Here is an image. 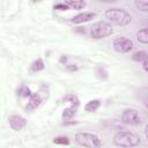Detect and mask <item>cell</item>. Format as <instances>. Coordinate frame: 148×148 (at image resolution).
I'll list each match as a JSON object with an SVG mask.
<instances>
[{
    "label": "cell",
    "mask_w": 148,
    "mask_h": 148,
    "mask_svg": "<svg viewBox=\"0 0 148 148\" xmlns=\"http://www.w3.org/2000/svg\"><path fill=\"white\" fill-rule=\"evenodd\" d=\"M105 16H106L108 20H110V22L114 23L116 25H120V27L128 25L132 21V16L130 15V13H127L123 8L108 9L105 12Z\"/></svg>",
    "instance_id": "cell-1"
},
{
    "label": "cell",
    "mask_w": 148,
    "mask_h": 148,
    "mask_svg": "<svg viewBox=\"0 0 148 148\" xmlns=\"http://www.w3.org/2000/svg\"><path fill=\"white\" fill-rule=\"evenodd\" d=\"M113 143L118 147H135L140 143V136L132 132L120 131L113 135Z\"/></svg>",
    "instance_id": "cell-2"
},
{
    "label": "cell",
    "mask_w": 148,
    "mask_h": 148,
    "mask_svg": "<svg viewBox=\"0 0 148 148\" xmlns=\"http://www.w3.org/2000/svg\"><path fill=\"white\" fill-rule=\"evenodd\" d=\"M112 34H113V29H112L111 23L105 22V21L96 22L90 28V35L95 39H103V38L111 36Z\"/></svg>",
    "instance_id": "cell-3"
},
{
    "label": "cell",
    "mask_w": 148,
    "mask_h": 148,
    "mask_svg": "<svg viewBox=\"0 0 148 148\" xmlns=\"http://www.w3.org/2000/svg\"><path fill=\"white\" fill-rule=\"evenodd\" d=\"M75 141L83 146V147H90V148H98L102 146V141L96 134L88 133V132H79L75 134Z\"/></svg>",
    "instance_id": "cell-4"
},
{
    "label": "cell",
    "mask_w": 148,
    "mask_h": 148,
    "mask_svg": "<svg viewBox=\"0 0 148 148\" xmlns=\"http://www.w3.org/2000/svg\"><path fill=\"white\" fill-rule=\"evenodd\" d=\"M121 121L127 125L136 126L141 124V116L134 109H126L121 114Z\"/></svg>",
    "instance_id": "cell-5"
},
{
    "label": "cell",
    "mask_w": 148,
    "mask_h": 148,
    "mask_svg": "<svg viewBox=\"0 0 148 148\" xmlns=\"http://www.w3.org/2000/svg\"><path fill=\"white\" fill-rule=\"evenodd\" d=\"M112 46H113L114 51H117L119 53H127L133 49V42L130 38L119 37L113 40Z\"/></svg>",
    "instance_id": "cell-6"
},
{
    "label": "cell",
    "mask_w": 148,
    "mask_h": 148,
    "mask_svg": "<svg viewBox=\"0 0 148 148\" xmlns=\"http://www.w3.org/2000/svg\"><path fill=\"white\" fill-rule=\"evenodd\" d=\"M8 121H9L10 127L14 131H21L27 125V119L22 116H18V114H12L8 118Z\"/></svg>",
    "instance_id": "cell-7"
},
{
    "label": "cell",
    "mask_w": 148,
    "mask_h": 148,
    "mask_svg": "<svg viewBox=\"0 0 148 148\" xmlns=\"http://www.w3.org/2000/svg\"><path fill=\"white\" fill-rule=\"evenodd\" d=\"M95 16H96V14H95V13L83 12V13H80V14H77L76 16H74L71 21H72V23H74V24H81V23H84V22H89V21H91Z\"/></svg>",
    "instance_id": "cell-8"
},
{
    "label": "cell",
    "mask_w": 148,
    "mask_h": 148,
    "mask_svg": "<svg viewBox=\"0 0 148 148\" xmlns=\"http://www.w3.org/2000/svg\"><path fill=\"white\" fill-rule=\"evenodd\" d=\"M42 103V98L39 96V94L35 92V94H31V96L29 97V101L25 105V110L27 111H34L36 110Z\"/></svg>",
    "instance_id": "cell-9"
},
{
    "label": "cell",
    "mask_w": 148,
    "mask_h": 148,
    "mask_svg": "<svg viewBox=\"0 0 148 148\" xmlns=\"http://www.w3.org/2000/svg\"><path fill=\"white\" fill-rule=\"evenodd\" d=\"M65 3L73 9H82L86 6L84 0H65Z\"/></svg>",
    "instance_id": "cell-10"
},
{
    "label": "cell",
    "mask_w": 148,
    "mask_h": 148,
    "mask_svg": "<svg viewBox=\"0 0 148 148\" xmlns=\"http://www.w3.org/2000/svg\"><path fill=\"white\" fill-rule=\"evenodd\" d=\"M76 110H77V105L72 104L71 106H68V108H66V109L64 110V112H62V118H64L65 120L71 119V118L76 113Z\"/></svg>",
    "instance_id": "cell-11"
},
{
    "label": "cell",
    "mask_w": 148,
    "mask_h": 148,
    "mask_svg": "<svg viewBox=\"0 0 148 148\" xmlns=\"http://www.w3.org/2000/svg\"><path fill=\"white\" fill-rule=\"evenodd\" d=\"M99 105H101V102H99L98 99H92V101H89V102L86 104L84 110H86L87 112H95V111L99 108Z\"/></svg>",
    "instance_id": "cell-12"
},
{
    "label": "cell",
    "mask_w": 148,
    "mask_h": 148,
    "mask_svg": "<svg viewBox=\"0 0 148 148\" xmlns=\"http://www.w3.org/2000/svg\"><path fill=\"white\" fill-rule=\"evenodd\" d=\"M136 38H138V40L140 43L147 44L148 43V29L147 28H143V29L139 30L138 34H136Z\"/></svg>",
    "instance_id": "cell-13"
},
{
    "label": "cell",
    "mask_w": 148,
    "mask_h": 148,
    "mask_svg": "<svg viewBox=\"0 0 148 148\" xmlns=\"http://www.w3.org/2000/svg\"><path fill=\"white\" fill-rule=\"evenodd\" d=\"M132 59L134 61H138V62H142L145 60H147V52L146 51H138L135 53H133L132 56Z\"/></svg>",
    "instance_id": "cell-14"
},
{
    "label": "cell",
    "mask_w": 148,
    "mask_h": 148,
    "mask_svg": "<svg viewBox=\"0 0 148 148\" xmlns=\"http://www.w3.org/2000/svg\"><path fill=\"white\" fill-rule=\"evenodd\" d=\"M44 67H45V66H44L43 59L38 58L37 60H35V61L32 62V65H31V71H32V72H39V71H43Z\"/></svg>",
    "instance_id": "cell-15"
},
{
    "label": "cell",
    "mask_w": 148,
    "mask_h": 148,
    "mask_svg": "<svg viewBox=\"0 0 148 148\" xmlns=\"http://www.w3.org/2000/svg\"><path fill=\"white\" fill-rule=\"evenodd\" d=\"M135 7L142 12H147L148 10V0H135L134 2Z\"/></svg>",
    "instance_id": "cell-16"
},
{
    "label": "cell",
    "mask_w": 148,
    "mask_h": 148,
    "mask_svg": "<svg viewBox=\"0 0 148 148\" xmlns=\"http://www.w3.org/2000/svg\"><path fill=\"white\" fill-rule=\"evenodd\" d=\"M17 94H18L20 96H22V97H30L32 92H31V90H30V89H29L27 86L22 84V86L20 87V89H18Z\"/></svg>",
    "instance_id": "cell-17"
},
{
    "label": "cell",
    "mask_w": 148,
    "mask_h": 148,
    "mask_svg": "<svg viewBox=\"0 0 148 148\" xmlns=\"http://www.w3.org/2000/svg\"><path fill=\"white\" fill-rule=\"evenodd\" d=\"M64 101L69 102L71 104H74V105H77V106H79V104H80L79 98H77L76 95H74V94H68V95H66V96L64 97Z\"/></svg>",
    "instance_id": "cell-18"
},
{
    "label": "cell",
    "mask_w": 148,
    "mask_h": 148,
    "mask_svg": "<svg viewBox=\"0 0 148 148\" xmlns=\"http://www.w3.org/2000/svg\"><path fill=\"white\" fill-rule=\"evenodd\" d=\"M53 143H56V145H69V139L67 136H57L53 139Z\"/></svg>",
    "instance_id": "cell-19"
},
{
    "label": "cell",
    "mask_w": 148,
    "mask_h": 148,
    "mask_svg": "<svg viewBox=\"0 0 148 148\" xmlns=\"http://www.w3.org/2000/svg\"><path fill=\"white\" fill-rule=\"evenodd\" d=\"M69 7L66 3H58L54 6V9H59V10H67Z\"/></svg>",
    "instance_id": "cell-20"
},
{
    "label": "cell",
    "mask_w": 148,
    "mask_h": 148,
    "mask_svg": "<svg viewBox=\"0 0 148 148\" xmlns=\"http://www.w3.org/2000/svg\"><path fill=\"white\" fill-rule=\"evenodd\" d=\"M142 64H143V68H145V71H147V69H148V67H147L148 61H147V60H145V61H142Z\"/></svg>",
    "instance_id": "cell-21"
},
{
    "label": "cell",
    "mask_w": 148,
    "mask_h": 148,
    "mask_svg": "<svg viewBox=\"0 0 148 148\" xmlns=\"http://www.w3.org/2000/svg\"><path fill=\"white\" fill-rule=\"evenodd\" d=\"M98 1H103V2H113L116 0H98Z\"/></svg>",
    "instance_id": "cell-22"
}]
</instances>
